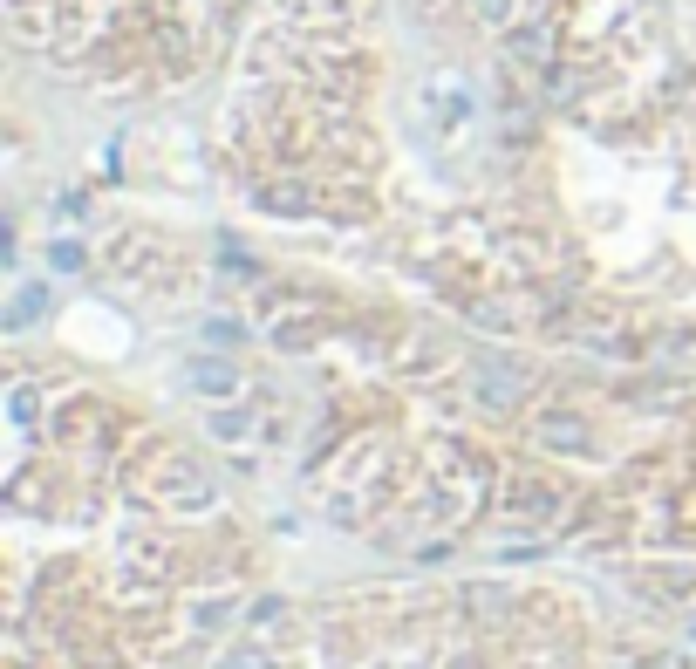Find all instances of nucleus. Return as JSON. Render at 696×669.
<instances>
[{
	"mask_svg": "<svg viewBox=\"0 0 696 669\" xmlns=\"http://www.w3.org/2000/svg\"><path fill=\"white\" fill-rule=\"evenodd\" d=\"M192 390L212 396V403H232V396H239V369L219 362V355H198V362H192Z\"/></svg>",
	"mask_w": 696,
	"mask_h": 669,
	"instance_id": "20e7f679",
	"label": "nucleus"
},
{
	"mask_svg": "<svg viewBox=\"0 0 696 669\" xmlns=\"http://www.w3.org/2000/svg\"><path fill=\"white\" fill-rule=\"evenodd\" d=\"M253 622H267V629H280V622H287V601H280V594H273V601H260V608H253Z\"/></svg>",
	"mask_w": 696,
	"mask_h": 669,
	"instance_id": "4468645a",
	"label": "nucleus"
},
{
	"mask_svg": "<svg viewBox=\"0 0 696 669\" xmlns=\"http://www.w3.org/2000/svg\"><path fill=\"white\" fill-rule=\"evenodd\" d=\"M505 48H512V62H526V69H553V28H546V21L512 28V35H505Z\"/></svg>",
	"mask_w": 696,
	"mask_h": 669,
	"instance_id": "7ed1b4c3",
	"label": "nucleus"
},
{
	"mask_svg": "<svg viewBox=\"0 0 696 669\" xmlns=\"http://www.w3.org/2000/svg\"><path fill=\"white\" fill-rule=\"evenodd\" d=\"M478 396H485L492 410H512V403L526 396V376H519V362H485V369H478Z\"/></svg>",
	"mask_w": 696,
	"mask_h": 669,
	"instance_id": "f03ea898",
	"label": "nucleus"
},
{
	"mask_svg": "<svg viewBox=\"0 0 696 669\" xmlns=\"http://www.w3.org/2000/svg\"><path fill=\"white\" fill-rule=\"evenodd\" d=\"M546 451H567V458H594V431H587V417L574 410H540V424H533Z\"/></svg>",
	"mask_w": 696,
	"mask_h": 669,
	"instance_id": "f257e3e1",
	"label": "nucleus"
},
{
	"mask_svg": "<svg viewBox=\"0 0 696 669\" xmlns=\"http://www.w3.org/2000/svg\"><path fill=\"white\" fill-rule=\"evenodd\" d=\"M656 669H690V663H683V656H656Z\"/></svg>",
	"mask_w": 696,
	"mask_h": 669,
	"instance_id": "2eb2a0df",
	"label": "nucleus"
},
{
	"mask_svg": "<svg viewBox=\"0 0 696 669\" xmlns=\"http://www.w3.org/2000/svg\"><path fill=\"white\" fill-rule=\"evenodd\" d=\"M464 601H471V615H505V608H512V594L505 588H471Z\"/></svg>",
	"mask_w": 696,
	"mask_h": 669,
	"instance_id": "9b49d317",
	"label": "nucleus"
},
{
	"mask_svg": "<svg viewBox=\"0 0 696 669\" xmlns=\"http://www.w3.org/2000/svg\"><path fill=\"white\" fill-rule=\"evenodd\" d=\"M205 437H212V444H226V451H232V444H246V437H253V417H246V410H232V403H226V410H212V417H205Z\"/></svg>",
	"mask_w": 696,
	"mask_h": 669,
	"instance_id": "0eeeda50",
	"label": "nucleus"
},
{
	"mask_svg": "<svg viewBox=\"0 0 696 669\" xmlns=\"http://www.w3.org/2000/svg\"><path fill=\"white\" fill-rule=\"evenodd\" d=\"M219 669H273V642H232Z\"/></svg>",
	"mask_w": 696,
	"mask_h": 669,
	"instance_id": "6e6552de",
	"label": "nucleus"
},
{
	"mask_svg": "<svg viewBox=\"0 0 696 669\" xmlns=\"http://www.w3.org/2000/svg\"><path fill=\"white\" fill-rule=\"evenodd\" d=\"M690 649H696V629H690Z\"/></svg>",
	"mask_w": 696,
	"mask_h": 669,
	"instance_id": "dca6fc26",
	"label": "nucleus"
},
{
	"mask_svg": "<svg viewBox=\"0 0 696 669\" xmlns=\"http://www.w3.org/2000/svg\"><path fill=\"white\" fill-rule=\"evenodd\" d=\"M260 212H280V219H308L314 198L301 185H260Z\"/></svg>",
	"mask_w": 696,
	"mask_h": 669,
	"instance_id": "423d86ee",
	"label": "nucleus"
},
{
	"mask_svg": "<svg viewBox=\"0 0 696 669\" xmlns=\"http://www.w3.org/2000/svg\"><path fill=\"white\" fill-rule=\"evenodd\" d=\"M35 410H41V396L21 383V390H14V424H35Z\"/></svg>",
	"mask_w": 696,
	"mask_h": 669,
	"instance_id": "ddd939ff",
	"label": "nucleus"
},
{
	"mask_svg": "<svg viewBox=\"0 0 696 669\" xmlns=\"http://www.w3.org/2000/svg\"><path fill=\"white\" fill-rule=\"evenodd\" d=\"M48 267H55V274H82L89 260H82V246H76V239H48Z\"/></svg>",
	"mask_w": 696,
	"mask_h": 669,
	"instance_id": "1a4fd4ad",
	"label": "nucleus"
},
{
	"mask_svg": "<svg viewBox=\"0 0 696 669\" xmlns=\"http://www.w3.org/2000/svg\"><path fill=\"white\" fill-rule=\"evenodd\" d=\"M41 308H48V294H41V287H21V301H14V315H7V328H28V321H35Z\"/></svg>",
	"mask_w": 696,
	"mask_h": 669,
	"instance_id": "9d476101",
	"label": "nucleus"
},
{
	"mask_svg": "<svg viewBox=\"0 0 696 669\" xmlns=\"http://www.w3.org/2000/svg\"><path fill=\"white\" fill-rule=\"evenodd\" d=\"M471 14H478L485 28H512V0H471Z\"/></svg>",
	"mask_w": 696,
	"mask_h": 669,
	"instance_id": "f8f14e48",
	"label": "nucleus"
},
{
	"mask_svg": "<svg viewBox=\"0 0 696 669\" xmlns=\"http://www.w3.org/2000/svg\"><path fill=\"white\" fill-rule=\"evenodd\" d=\"M232 615H239V594H198L192 608H185V622H192L198 635H212V629H226Z\"/></svg>",
	"mask_w": 696,
	"mask_h": 669,
	"instance_id": "39448f33",
	"label": "nucleus"
}]
</instances>
